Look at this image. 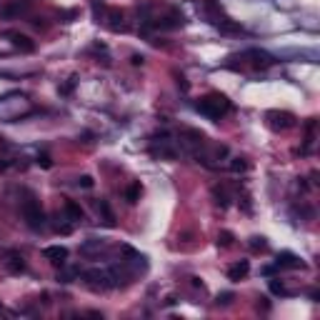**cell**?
Segmentation results:
<instances>
[{"label": "cell", "mask_w": 320, "mask_h": 320, "mask_svg": "<svg viewBox=\"0 0 320 320\" xmlns=\"http://www.w3.org/2000/svg\"><path fill=\"white\" fill-rule=\"evenodd\" d=\"M198 110L210 120H220L223 115L230 113V100L225 95H220V93H208L205 98L198 100Z\"/></svg>", "instance_id": "1"}, {"label": "cell", "mask_w": 320, "mask_h": 320, "mask_svg": "<svg viewBox=\"0 0 320 320\" xmlns=\"http://www.w3.org/2000/svg\"><path fill=\"white\" fill-rule=\"evenodd\" d=\"M20 213H23V218H25L30 230H43V225H45V213H43V205H40L38 198L28 195V198L23 200V205H20Z\"/></svg>", "instance_id": "2"}, {"label": "cell", "mask_w": 320, "mask_h": 320, "mask_svg": "<svg viewBox=\"0 0 320 320\" xmlns=\"http://www.w3.org/2000/svg\"><path fill=\"white\" fill-rule=\"evenodd\" d=\"M265 120H268V125H270L273 130H290L293 125H295V115L280 113V110H270V113L265 115Z\"/></svg>", "instance_id": "3"}, {"label": "cell", "mask_w": 320, "mask_h": 320, "mask_svg": "<svg viewBox=\"0 0 320 320\" xmlns=\"http://www.w3.org/2000/svg\"><path fill=\"white\" fill-rule=\"evenodd\" d=\"M3 38H8L18 50H23V53H35V43L30 40L28 35H23V33H18V30H5L3 33Z\"/></svg>", "instance_id": "4"}, {"label": "cell", "mask_w": 320, "mask_h": 320, "mask_svg": "<svg viewBox=\"0 0 320 320\" xmlns=\"http://www.w3.org/2000/svg\"><path fill=\"white\" fill-rule=\"evenodd\" d=\"M43 255L53 263V265H65V260H68V248H63V245H48V248L43 250Z\"/></svg>", "instance_id": "5"}, {"label": "cell", "mask_w": 320, "mask_h": 320, "mask_svg": "<svg viewBox=\"0 0 320 320\" xmlns=\"http://www.w3.org/2000/svg\"><path fill=\"white\" fill-rule=\"evenodd\" d=\"M248 270H250V263H248V260H238L235 265L228 268V278L238 283V280H243V278L248 275Z\"/></svg>", "instance_id": "6"}, {"label": "cell", "mask_w": 320, "mask_h": 320, "mask_svg": "<svg viewBox=\"0 0 320 320\" xmlns=\"http://www.w3.org/2000/svg\"><path fill=\"white\" fill-rule=\"evenodd\" d=\"M63 213H65L68 220H73V223L83 220V208L75 203V200H65V203H63Z\"/></svg>", "instance_id": "7"}, {"label": "cell", "mask_w": 320, "mask_h": 320, "mask_svg": "<svg viewBox=\"0 0 320 320\" xmlns=\"http://www.w3.org/2000/svg\"><path fill=\"white\" fill-rule=\"evenodd\" d=\"M275 268H305V263L300 260V258H295L293 253H283V255H278Z\"/></svg>", "instance_id": "8"}, {"label": "cell", "mask_w": 320, "mask_h": 320, "mask_svg": "<svg viewBox=\"0 0 320 320\" xmlns=\"http://www.w3.org/2000/svg\"><path fill=\"white\" fill-rule=\"evenodd\" d=\"M5 268L10 270V273H25V260H23V255H18V253H10L8 255V260H5Z\"/></svg>", "instance_id": "9"}, {"label": "cell", "mask_w": 320, "mask_h": 320, "mask_svg": "<svg viewBox=\"0 0 320 320\" xmlns=\"http://www.w3.org/2000/svg\"><path fill=\"white\" fill-rule=\"evenodd\" d=\"M28 5H30V0H15L13 5L3 8V15H5V18H13V15H18V13H25Z\"/></svg>", "instance_id": "10"}, {"label": "cell", "mask_w": 320, "mask_h": 320, "mask_svg": "<svg viewBox=\"0 0 320 320\" xmlns=\"http://www.w3.org/2000/svg\"><path fill=\"white\" fill-rule=\"evenodd\" d=\"M140 193H143L140 183H130V185L125 188V200H128V203H138V200H140Z\"/></svg>", "instance_id": "11"}, {"label": "cell", "mask_w": 320, "mask_h": 320, "mask_svg": "<svg viewBox=\"0 0 320 320\" xmlns=\"http://www.w3.org/2000/svg\"><path fill=\"white\" fill-rule=\"evenodd\" d=\"M98 210L105 215V225H115V215H113V210H110V205L105 203V200H98Z\"/></svg>", "instance_id": "12"}, {"label": "cell", "mask_w": 320, "mask_h": 320, "mask_svg": "<svg viewBox=\"0 0 320 320\" xmlns=\"http://www.w3.org/2000/svg\"><path fill=\"white\" fill-rule=\"evenodd\" d=\"M108 20H110V28L113 30L123 28V13H120V10H110V13H108Z\"/></svg>", "instance_id": "13"}, {"label": "cell", "mask_w": 320, "mask_h": 320, "mask_svg": "<svg viewBox=\"0 0 320 320\" xmlns=\"http://www.w3.org/2000/svg\"><path fill=\"white\" fill-rule=\"evenodd\" d=\"M213 195H215V203L218 205H223V208L228 205V193H225V188H218V185H215V188H213Z\"/></svg>", "instance_id": "14"}, {"label": "cell", "mask_w": 320, "mask_h": 320, "mask_svg": "<svg viewBox=\"0 0 320 320\" xmlns=\"http://www.w3.org/2000/svg\"><path fill=\"white\" fill-rule=\"evenodd\" d=\"M218 245H223V248H230V245H233V233L223 230V233L218 235Z\"/></svg>", "instance_id": "15"}, {"label": "cell", "mask_w": 320, "mask_h": 320, "mask_svg": "<svg viewBox=\"0 0 320 320\" xmlns=\"http://www.w3.org/2000/svg\"><path fill=\"white\" fill-rule=\"evenodd\" d=\"M250 248H253V250H265L268 243H265V238H258V235H255V238H250Z\"/></svg>", "instance_id": "16"}, {"label": "cell", "mask_w": 320, "mask_h": 320, "mask_svg": "<svg viewBox=\"0 0 320 320\" xmlns=\"http://www.w3.org/2000/svg\"><path fill=\"white\" fill-rule=\"evenodd\" d=\"M230 300H233V293H223V295H218V305H230Z\"/></svg>", "instance_id": "17"}, {"label": "cell", "mask_w": 320, "mask_h": 320, "mask_svg": "<svg viewBox=\"0 0 320 320\" xmlns=\"http://www.w3.org/2000/svg\"><path fill=\"white\" fill-rule=\"evenodd\" d=\"M230 170H233V173H243V170H245V163H243L240 158H235L233 163H230Z\"/></svg>", "instance_id": "18"}, {"label": "cell", "mask_w": 320, "mask_h": 320, "mask_svg": "<svg viewBox=\"0 0 320 320\" xmlns=\"http://www.w3.org/2000/svg\"><path fill=\"white\" fill-rule=\"evenodd\" d=\"M78 185H83V188H93V178H90V175H80V178H78Z\"/></svg>", "instance_id": "19"}, {"label": "cell", "mask_w": 320, "mask_h": 320, "mask_svg": "<svg viewBox=\"0 0 320 320\" xmlns=\"http://www.w3.org/2000/svg\"><path fill=\"white\" fill-rule=\"evenodd\" d=\"M270 290H273V293H285V288H283V283H278V280H270Z\"/></svg>", "instance_id": "20"}, {"label": "cell", "mask_w": 320, "mask_h": 320, "mask_svg": "<svg viewBox=\"0 0 320 320\" xmlns=\"http://www.w3.org/2000/svg\"><path fill=\"white\" fill-rule=\"evenodd\" d=\"M38 163H40V165H43V168H50V165H53V163H50V158H48V155H45V153H43V155H40V158H38Z\"/></svg>", "instance_id": "21"}, {"label": "cell", "mask_w": 320, "mask_h": 320, "mask_svg": "<svg viewBox=\"0 0 320 320\" xmlns=\"http://www.w3.org/2000/svg\"><path fill=\"white\" fill-rule=\"evenodd\" d=\"M133 65H143V55H133Z\"/></svg>", "instance_id": "22"}]
</instances>
